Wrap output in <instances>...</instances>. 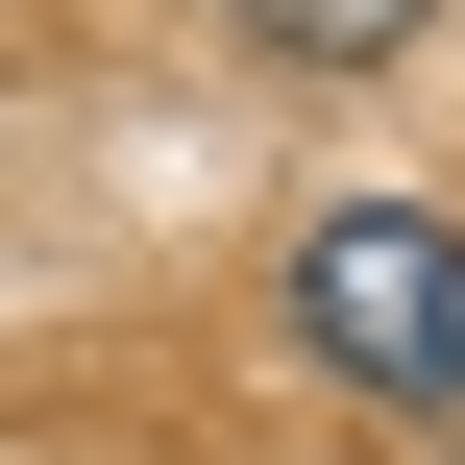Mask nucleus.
I'll return each instance as SVG.
<instances>
[{"mask_svg": "<svg viewBox=\"0 0 465 465\" xmlns=\"http://www.w3.org/2000/svg\"><path fill=\"white\" fill-rule=\"evenodd\" d=\"M294 319H319V368H368L392 417H441L465 392V221H417V196L294 221Z\"/></svg>", "mask_w": 465, "mask_h": 465, "instance_id": "1", "label": "nucleus"}, {"mask_svg": "<svg viewBox=\"0 0 465 465\" xmlns=\"http://www.w3.org/2000/svg\"><path fill=\"white\" fill-rule=\"evenodd\" d=\"M245 25H270V49H294V74H368V49H417V25H441V0H245Z\"/></svg>", "mask_w": 465, "mask_h": 465, "instance_id": "2", "label": "nucleus"}]
</instances>
